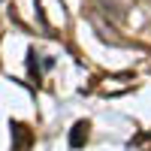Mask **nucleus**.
<instances>
[{"label":"nucleus","instance_id":"nucleus-1","mask_svg":"<svg viewBox=\"0 0 151 151\" xmlns=\"http://www.w3.org/2000/svg\"><path fill=\"white\" fill-rule=\"evenodd\" d=\"M82 130H85V124H79V127H76V133H73V145H82Z\"/></svg>","mask_w":151,"mask_h":151}]
</instances>
